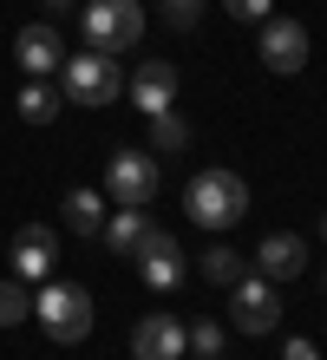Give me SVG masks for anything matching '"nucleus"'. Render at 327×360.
Wrapping results in <instances>:
<instances>
[{"mask_svg":"<svg viewBox=\"0 0 327 360\" xmlns=\"http://www.w3.org/2000/svg\"><path fill=\"white\" fill-rule=\"evenodd\" d=\"M184 210H190V223H203V229H236L249 217V184L229 171V164H210V171H196L184 184Z\"/></svg>","mask_w":327,"mask_h":360,"instance_id":"f257e3e1","label":"nucleus"},{"mask_svg":"<svg viewBox=\"0 0 327 360\" xmlns=\"http://www.w3.org/2000/svg\"><path fill=\"white\" fill-rule=\"evenodd\" d=\"M124 92V66L118 53H65L59 59V98L65 105H85V112H98V105H112Z\"/></svg>","mask_w":327,"mask_h":360,"instance_id":"f03ea898","label":"nucleus"},{"mask_svg":"<svg viewBox=\"0 0 327 360\" xmlns=\"http://www.w3.org/2000/svg\"><path fill=\"white\" fill-rule=\"evenodd\" d=\"M33 314H39V328L53 334L59 347H79L85 334H92V288L85 282H39V302H33Z\"/></svg>","mask_w":327,"mask_h":360,"instance_id":"7ed1b4c3","label":"nucleus"},{"mask_svg":"<svg viewBox=\"0 0 327 360\" xmlns=\"http://www.w3.org/2000/svg\"><path fill=\"white\" fill-rule=\"evenodd\" d=\"M144 33V7L138 0H85V39L98 53H131Z\"/></svg>","mask_w":327,"mask_h":360,"instance_id":"20e7f679","label":"nucleus"},{"mask_svg":"<svg viewBox=\"0 0 327 360\" xmlns=\"http://www.w3.org/2000/svg\"><path fill=\"white\" fill-rule=\"evenodd\" d=\"M158 158L150 151H112V164H105V197H112L118 210H150V197H158Z\"/></svg>","mask_w":327,"mask_h":360,"instance_id":"39448f33","label":"nucleus"},{"mask_svg":"<svg viewBox=\"0 0 327 360\" xmlns=\"http://www.w3.org/2000/svg\"><path fill=\"white\" fill-rule=\"evenodd\" d=\"M229 328L236 334H275L281 328V295L269 275H243L229 282Z\"/></svg>","mask_w":327,"mask_h":360,"instance_id":"423d86ee","label":"nucleus"},{"mask_svg":"<svg viewBox=\"0 0 327 360\" xmlns=\"http://www.w3.org/2000/svg\"><path fill=\"white\" fill-rule=\"evenodd\" d=\"M131 262H138V275H144V288H177L184 282V243L170 236V229H158V223H144V236H138V249H131Z\"/></svg>","mask_w":327,"mask_h":360,"instance_id":"0eeeda50","label":"nucleus"},{"mask_svg":"<svg viewBox=\"0 0 327 360\" xmlns=\"http://www.w3.org/2000/svg\"><path fill=\"white\" fill-rule=\"evenodd\" d=\"M255 53H262V66H269V72H301V66H308V27L269 13V20H262V46Z\"/></svg>","mask_w":327,"mask_h":360,"instance_id":"6e6552de","label":"nucleus"},{"mask_svg":"<svg viewBox=\"0 0 327 360\" xmlns=\"http://www.w3.org/2000/svg\"><path fill=\"white\" fill-rule=\"evenodd\" d=\"M177 66H170V59H144L138 72L124 79V92H131V105H138L144 118H158V112H170V105H177Z\"/></svg>","mask_w":327,"mask_h":360,"instance_id":"1a4fd4ad","label":"nucleus"},{"mask_svg":"<svg viewBox=\"0 0 327 360\" xmlns=\"http://www.w3.org/2000/svg\"><path fill=\"white\" fill-rule=\"evenodd\" d=\"M184 321L177 314H144L131 328V360H184Z\"/></svg>","mask_w":327,"mask_h":360,"instance_id":"9d476101","label":"nucleus"},{"mask_svg":"<svg viewBox=\"0 0 327 360\" xmlns=\"http://www.w3.org/2000/svg\"><path fill=\"white\" fill-rule=\"evenodd\" d=\"M13 275H20V282H46V275H53V229L46 223H20V236H13Z\"/></svg>","mask_w":327,"mask_h":360,"instance_id":"9b49d317","label":"nucleus"},{"mask_svg":"<svg viewBox=\"0 0 327 360\" xmlns=\"http://www.w3.org/2000/svg\"><path fill=\"white\" fill-rule=\"evenodd\" d=\"M301 269H308V243H301L295 229L262 236V249H255V275H269V282H295Z\"/></svg>","mask_w":327,"mask_h":360,"instance_id":"f8f14e48","label":"nucleus"},{"mask_svg":"<svg viewBox=\"0 0 327 360\" xmlns=\"http://www.w3.org/2000/svg\"><path fill=\"white\" fill-rule=\"evenodd\" d=\"M13 59H20V72L27 79H46V72H59V59H65V46H59V33L53 27H20V39H13Z\"/></svg>","mask_w":327,"mask_h":360,"instance_id":"ddd939ff","label":"nucleus"},{"mask_svg":"<svg viewBox=\"0 0 327 360\" xmlns=\"http://www.w3.org/2000/svg\"><path fill=\"white\" fill-rule=\"evenodd\" d=\"M65 229H72V236H85V243H92L98 236V229H105V217H112V210H105V197H98V190L92 184H79V190H65Z\"/></svg>","mask_w":327,"mask_h":360,"instance_id":"4468645a","label":"nucleus"},{"mask_svg":"<svg viewBox=\"0 0 327 360\" xmlns=\"http://www.w3.org/2000/svg\"><path fill=\"white\" fill-rule=\"evenodd\" d=\"M144 210H112V217H105V229H98V236H105V249H112V256H124L131 262V249H138V236H144Z\"/></svg>","mask_w":327,"mask_h":360,"instance_id":"2eb2a0df","label":"nucleus"},{"mask_svg":"<svg viewBox=\"0 0 327 360\" xmlns=\"http://www.w3.org/2000/svg\"><path fill=\"white\" fill-rule=\"evenodd\" d=\"M196 275H203V282H216V288H229V282H243V275H249V256H236L229 243H216V249H203V256H196Z\"/></svg>","mask_w":327,"mask_h":360,"instance_id":"dca6fc26","label":"nucleus"},{"mask_svg":"<svg viewBox=\"0 0 327 360\" xmlns=\"http://www.w3.org/2000/svg\"><path fill=\"white\" fill-rule=\"evenodd\" d=\"M59 105H65V98L46 86V79H27V86H20V118H27V124H53Z\"/></svg>","mask_w":327,"mask_h":360,"instance_id":"f3484780","label":"nucleus"},{"mask_svg":"<svg viewBox=\"0 0 327 360\" xmlns=\"http://www.w3.org/2000/svg\"><path fill=\"white\" fill-rule=\"evenodd\" d=\"M184 144H190V124L177 118V105H170V112H158V118H150V151H158V158H170V151H184Z\"/></svg>","mask_w":327,"mask_h":360,"instance_id":"a211bd4d","label":"nucleus"},{"mask_svg":"<svg viewBox=\"0 0 327 360\" xmlns=\"http://www.w3.org/2000/svg\"><path fill=\"white\" fill-rule=\"evenodd\" d=\"M33 314V288L20 282V275H7V282H0V328H20Z\"/></svg>","mask_w":327,"mask_h":360,"instance_id":"6ab92c4d","label":"nucleus"},{"mask_svg":"<svg viewBox=\"0 0 327 360\" xmlns=\"http://www.w3.org/2000/svg\"><path fill=\"white\" fill-rule=\"evenodd\" d=\"M184 354H196V360H223V328H216V321H196V328L184 334Z\"/></svg>","mask_w":327,"mask_h":360,"instance_id":"aec40b11","label":"nucleus"},{"mask_svg":"<svg viewBox=\"0 0 327 360\" xmlns=\"http://www.w3.org/2000/svg\"><path fill=\"white\" fill-rule=\"evenodd\" d=\"M158 13H164V27H177V33H190L196 20H203V0H158Z\"/></svg>","mask_w":327,"mask_h":360,"instance_id":"412c9836","label":"nucleus"},{"mask_svg":"<svg viewBox=\"0 0 327 360\" xmlns=\"http://www.w3.org/2000/svg\"><path fill=\"white\" fill-rule=\"evenodd\" d=\"M223 7L236 13V20H255V27H262V20H269L275 7H269V0H223Z\"/></svg>","mask_w":327,"mask_h":360,"instance_id":"4be33fe9","label":"nucleus"},{"mask_svg":"<svg viewBox=\"0 0 327 360\" xmlns=\"http://www.w3.org/2000/svg\"><path fill=\"white\" fill-rule=\"evenodd\" d=\"M281 360H321V347H314V341H301V334H295V341L281 347Z\"/></svg>","mask_w":327,"mask_h":360,"instance_id":"5701e85b","label":"nucleus"},{"mask_svg":"<svg viewBox=\"0 0 327 360\" xmlns=\"http://www.w3.org/2000/svg\"><path fill=\"white\" fill-rule=\"evenodd\" d=\"M46 13L59 20V13H72V0H46Z\"/></svg>","mask_w":327,"mask_h":360,"instance_id":"b1692460","label":"nucleus"},{"mask_svg":"<svg viewBox=\"0 0 327 360\" xmlns=\"http://www.w3.org/2000/svg\"><path fill=\"white\" fill-rule=\"evenodd\" d=\"M321 243H327V217H321Z\"/></svg>","mask_w":327,"mask_h":360,"instance_id":"393cba45","label":"nucleus"}]
</instances>
